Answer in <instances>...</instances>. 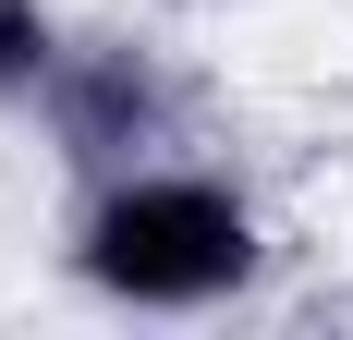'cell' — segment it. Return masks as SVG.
Instances as JSON below:
<instances>
[{"mask_svg": "<svg viewBox=\"0 0 353 340\" xmlns=\"http://www.w3.org/2000/svg\"><path fill=\"white\" fill-rule=\"evenodd\" d=\"M268 206H256L244 170L219 158H134V170H98L73 182V219H61V268L85 304L110 316H219L268 279Z\"/></svg>", "mask_w": 353, "mask_h": 340, "instance_id": "obj_1", "label": "cell"}, {"mask_svg": "<svg viewBox=\"0 0 353 340\" xmlns=\"http://www.w3.org/2000/svg\"><path fill=\"white\" fill-rule=\"evenodd\" d=\"M61 36H73L61 0H0V122H25V109H37V85H49V61H61Z\"/></svg>", "mask_w": 353, "mask_h": 340, "instance_id": "obj_3", "label": "cell"}, {"mask_svg": "<svg viewBox=\"0 0 353 340\" xmlns=\"http://www.w3.org/2000/svg\"><path fill=\"white\" fill-rule=\"evenodd\" d=\"M159 12H232V0H159Z\"/></svg>", "mask_w": 353, "mask_h": 340, "instance_id": "obj_4", "label": "cell"}, {"mask_svg": "<svg viewBox=\"0 0 353 340\" xmlns=\"http://www.w3.org/2000/svg\"><path fill=\"white\" fill-rule=\"evenodd\" d=\"M183 109H195V85L171 73V49H146V36H122V25H73L25 122H37V146H49L73 182H98V170L171 158Z\"/></svg>", "mask_w": 353, "mask_h": 340, "instance_id": "obj_2", "label": "cell"}]
</instances>
